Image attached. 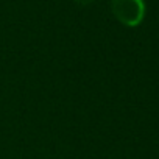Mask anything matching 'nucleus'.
Returning <instances> with one entry per match:
<instances>
[{
    "instance_id": "1",
    "label": "nucleus",
    "mask_w": 159,
    "mask_h": 159,
    "mask_svg": "<svg viewBox=\"0 0 159 159\" xmlns=\"http://www.w3.org/2000/svg\"><path fill=\"white\" fill-rule=\"evenodd\" d=\"M116 19L126 27H139L145 17V0H111Z\"/></svg>"
},
{
    "instance_id": "2",
    "label": "nucleus",
    "mask_w": 159,
    "mask_h": 159,
    "mask_svg": "<svg viewBox=\"0 0 159 159\" xmlns=\"http://www.w3.org/2000/svg\"><path fill=\"white\" fill-rule=\"evenodd\" d=\"M75 2H78V3H81V5H89L91 2H94V0H75Z\"/></svg>"
}]
</instances>
